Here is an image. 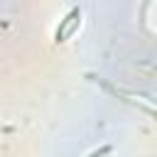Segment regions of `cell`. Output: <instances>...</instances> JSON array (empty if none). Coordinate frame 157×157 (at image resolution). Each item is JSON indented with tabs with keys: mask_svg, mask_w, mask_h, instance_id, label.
Masks as SVG:
<instances>
[{
	"mask_svg": "<svg viewBox=\"0 0 157 157\" xmlns=\"http://www.w3.org/2000/svg\"><path fill=\"white\" fill-rule=\"evenodd\" d=\"M78 27H81V7H71V10L66 12V17L59 22V27H56V32H54V42H56V44H59V42H66Z\"/></svg>",
	"mask_w": 157,
	"mask_h": 157,
	"instance_id": "obj_1",
	"label": "cell"
},
{
	"mask_svg": "<svg viewBox=\"0 0 157 157\" xmlns=\"http://www.w3.org/2000/svg\"><path fill=\"white\" fill-rule=\"evenodd\" d=\"M108 152H110V145H103L101 150H96V152H91L88 157H103V155H108Z\"/></svg>",
	"mask_w": 157,
	"mask_h": 157,
	"instance_id": "obj_2",
	"label": "cell"
}]
</instances>
